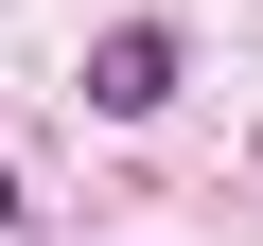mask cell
<instances>
[{
    "instance_id": "obj_2",
    "label": "cell",
    "mask_w": 263,
    "mask_h": 246,
    "mask_svg": "<svg viewBox=\"0 0 263 246\" xmlns=\"http://www.w3.org/2000/svg\"><path fill=\"white\" fill-rule=\"evenodd\" d=\"M0 229H18V176H0Z\"/></svg>"
},
{
    "instance_id": "obj_1",
    "label": "cell",
    "mask_w": 263,
    "mask_h": 246,
    "mask_svg": "<svg viewBox=\"0 0 263 246\" xmlns=\"http://www.w3.org/2000/svg\"><path fill=\"white\" fill-rule=\"evenodd\" d=\"M88 106H105V123L176 106V36H105V53H88Z\"/></svg>"
}]
</instances>
